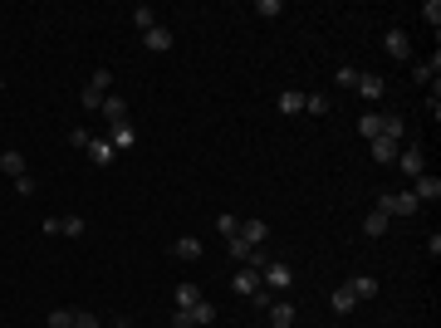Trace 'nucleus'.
I'll return each instance as SVG.
<instances>
[{
  "mask_svg": "<svg viewBox=\"0 0 441 328\" xmlns=\"http://www.w3.org/2000/svg\"><path fill=\"white\" fill-rule=\"evenodd\" d=\"M333 84H338V89H358V69H348V64H343V69L333 74Z\"/></svg>",
  "mask_w": 441,
  "mask_h": 328,
  "instance_id": "31",
  "label": "nucleus"
},
{
  "mask_svg": "<svg viewBox=\"0 0 441 328\" xmlns=\"http://www.w3.org/2000/svg\"><path fill=\"white\" fill-rule=\"evenodd\" d=\"M172 328H197V319H192V309H177V314H172Z\"/></svg>",
  "mask_w": 441,
  "mask_h": 328,
  "instance_id": "37",
  "label": "nucleus"
},
{
  "mask_svg": "<svg viewBox=\"0 0 441 328\" xmlns=\"http://www.w3.org/2000/svg\"><path fill=\"white\" fill-rule=\"evenodd\" d=\"M84 230H89V225H84V216H59V235H74V240H79Z\"/></svg>",
  "mask_w": 441,
  "mask_h": 328,
  "instance_id": "26",
  "label": "nucleus"
},
{
  "mask_svg": "<svg viewBox=\"0 0 441 328\" xmlns=\"http://www.w3.org/2000/svg\"><path fill=\"white\" fill-rule=\"evenodd\" d=\"M348 289H353V299H358V304H363V299H378V294H383V284H378L373 275H353V279H348Z\"/></svg>",
  "mask_w": 441,
  "mask_h": 328,
  "instance_id": "8",
  "label": "nucleus"
},
{
  "mask_svg": "<svg viewBox=\"0 0 441 328\" xmlns=\"http://www.w3.org/2000/svg\"><path fill=\"white\" fill-rule=\"evenodd\" d=\"M84 152H89V162H94V167H108L113 157H118V152H113V142H108V137H94V142H89Z\"/></svg>",
  "mask_w": 441,
  "mask_h": 328,
  "instance_id": "13",
  "label": "nucleus"
},
{
  "mask_svg": "<svg viewBox=\"0 0 441 328\" xmlns=\"http://www.w3.org/2000/svg\"><path fill=\"white\" fill-rule=\"evenodd\" d=\"M333 108L329 94H304V113H314V118H324V113Z\"/></svg>",
  "mask_w": 441,
  "mask_h": 328,
  "instance_id": "24",
  "label": "nucleus"
},
{
  "mask_svg": "<svg viewBox=\"0 0 441 328\" xmlns=\"http://www.w3.org/2000/svg\"><path fill=\"white\" fill-rule=\"evenodd\" d=\"M118 328H123V324H118Z\"/></svg>",
  "mask_w": 441,
  "mask_h": 328,
  "instance_id": "39",
  "label": "nucleus"
},
{
  "mask_svg": "<svg viewBox=\"0 0 441 328\" xmlns=\"http://www.w3.org/2000/svg\"><path fill=\"white\" fill-rule=\"evenodd\" d=\"M230 289H235V294H245V299H250V294H255V289H260V270H245V265H240V270H235V279H230Z\"/></svg>",
  "mask_w": 441,
  "mask_h": 328,
  "instance_id": "12",
  "label": "nucleus"
},
{
  "mask_svg": "<svg viewBox=\"0 0 441 328\" xmlns=\"http://www.w3.org/2000/svg\"><path fill=\"white\" fill-rule=\"evenodd\" d=\"M74 328H99V314H89V309H74Z\"/></svg>",
  "mask_w": 441,
  "mask_h": 328,
  "instance_id": "35",
  "label": "nucleus"
},
{
  "mask_svg": "<svg viewBox=\"0 0 441 328\" xmlns=\"http://www.w3.org/2000/svg\"><path fill=\"white\" fill-rule=\"evenodd\" d=\"M89 89L108 94V89H113V74H108V69H94V74H89Z\"/></svg>",
  "mask_w": 441,
  "mask_h": 328,
  "instance_id": "29",
  "label": "nucleus"
},
{
  "mask_svg": "<svg viewBox=\"0 0 441 328\" xmlns=\"http://www.w3.org/2000/svg\"><path fill=\"white\" fill-rule=\"evenodd\" d=\"M397 172H402V177H422V172H427V157H422V147H417V142L397 147Z\"/></svg>",
  "mask_w": 441,
  "mask_h": 328,
  "instance_id": "2",
  "label": "nucleus"
},
{
  "mask_svg": "<svg viewBox=\"0 0 441 328\" xmlns=\"http://www.w3.org/2000/svg\"><path fill=\"white\" fill-rule=\"evenodd\" d=\"M104 137L113 142V152H128V147H137V127H132V122H113Z\"/></svg>",
  "mask_w": 441,
  "mask_h": 328,
  "instance_id": "5",
  "label": "nucleus"
},
{
  "mask_svg": "<svg viewBox=\"0 0 441 328\" xmlns=\"http://www.w3.org/2000/svg\"><path fill=\"white\" fill-rule=\"evenodd\" d=\"M422 20L437 30V25H441V0H427V5H422Z\"/></svg>",
  "mask_w": 441,
  "mask_h": 328,
  "instance_id": "34",
  "label": "nucleus"
},
{
  "mask_svg": "<svg viewBox=\"0 0 441 328\" xmlns=\"http://www.w3.org/2000/svg\"><path fill=\"white\" fill-rule=\"evenodd\" d=\"M378 211H387V216H417L422 201H417L412 191H383V196H378Z\"/></svg>",
  "mask_w": 441,
  "mask_h": 328,
  "instance_id": "1",
  "label": "nucleus"
},
{
  "mask_svg": "<svg viewBox=\"0 0 441 328\" xmlns=\"http://www.w3.org/2000/svg\"><path fill=\"white\" fill-rule=\"evenodd\" d=\"M280 113H285V118L304 113V94H299V89H285V94H280Z\"/></svg>",
  "mask_w": 441,
  "mask_h": 328,
  "instance_id": "18",
  "label": "nucleus"
},
{
  "mask_svg": "<svg viewBox=\"0 0 441 328\" xmlns=\"http://www.w3.org/2000/svg\"><path fill=\"white\" fill-rule=\"evenodd\" d=\"M383 94H387V79H383V74H358V99L378 103Z\"/></svg>",
  "mask_w": 441,
  "mask_h": 328,
  "instance_id": "6",
  "label": "nucleus"
},
{
  "mask_svg": "<svg viewBox=\"0 0 441 328\" xmlns=\"http://www.w3.org/2000/svg\"><path fill=\"white\" fill-rule=\"evenodd\" d=\"M270 328H294V304H270Z\"/></svg>",
  "mask_w": 441,
  "mask_h": 328,
  "instance_id": "19",
  "label": "nucleus"
},
{
  "mask_svg": "<svg viewBox=\"0 0 441 328\" xmlns=\"http://www.w3.org/2000/svg\"><path fill=\"white\" fill-rule=\"evenodd\" d=\"M0 94H5V84H0Z\"/></svg>",
  "mask_w": 441,
  "mask_h": 328,
  "instance_id": "38",
  "label": "nucleus"
},
{
  "mask_svg": "<svg viewBox=\"0 0 441 328\" xmlns=\"http://www.w3.org/2000/svg\"><path fill=\"white\" fill-rule=\"evenodd\" d=\"M358 132H363L368 142H373V137H383V113H363V118H358Z\"/></svg>",
  "mask_w": 441,
  "mask_h": 328,
  "instance_id": "21",
  "label": "nucleus"
},
{
  "mask_svg": "<svg viewBox=\"0 0 441 328\" xmlns=\"http://www.w3.org/2000/svg\"><path fill=\"white\" fill-rule=\"evenodd\" d=\"M132 25H137L142 34H147V30H157V10H152V5H132Z\"/></svg>",
  "mask_w": 441,
  "mask_h": 328,
  "instance_id": "20",
  "label": "nucleus"
},
{
  "mask_svg": "<svg viewBox=\"0 0 441 328\" xmlns=\"http://www.w3.org/2000/svg\"><path fill=\"white\" fill-rule=\"evenodd\" d=\"M104 99H108V94H99V89H89V84H84V94H79L84 108H104Z\"/></svg>",
  "mask_w": 441,
  "mask_h": 328,
  "instance_id": "32",
  "label": "nucleus"
},
{
  "mask_svg": "<svg viewBox=\"0 0 441 328\" xmlns=\"http://www.w3.org/2000/svg\"><path fill=\"white\" fill-rule=\"evenodd\" d=\"M412 196L427 206V201H441V177H432V172H422V177H412Z\"/></svg>",
  "mask_w": 441,
  "mask_h": 328,
  "instance_id": "4",
  "label": "nucleus"
},
{
  "mask_svg": "<svg viewBox=\"0 0 441 328\" xmlns=\"http://www.w3.org/2000/svg\"><path fill=\"white\" fill-rule=\"evenodd\" d=\"M397 147H402L397 137H373V162H378V167H387V162H397Z\"/></svg>",
  "mask_w": 441,
  "mask_h": 328,
  "instance_id": "11",
  "label": "nucleus"
},
{
  "mask_svg": "<svg viewBox=\"0 0 441 328\" xmlns=\"http://www.w3.org/2000/svg\"><path fill=\"white\" fill-rule=\"evenodd\" d=\"M260 284H270V289H290V284H294V270H290L285 260H270V265L260 270Z\"/></svg>",
  "mask_w": 441,
  "mask_h": 328,
  "instance_id": "3",
  "label": "nucleus"
},
{
  "mask_svg": "<svg viewBox=\"0 0 441 328\" xmlns=\"http://www.w3.org/2000/svg\"><path fill=\"white\" fill-rule=\"evenodd\" d=\"M0 172L20 182V177H25V157H20V152H0Z\"/></svg>",
  "mask_w": 441,
  "mask_h": 328,
  "instance_id": "22",
  "label": "nucleus"
},
{
  "mask_svg": "<svg viewBox=\"0 0 441 328\" xmlns=\"http://www.w3.org/2000/svg\"><path fill=\"white\" fill-rule=\"evenodd\" d=\"M142 44H147L152 54H167V49L177 44V34H172L167 25H157V30H147V34H142Z\"/></svg>",
  "mask_w": 441,
  "mask_h": 328,
  "instance_id": "7",
  "label": "nucleus"
},
{
  "mask_svg": "<svg viewBox=\"0 0 441 328\" xmlns=\"http://www.w3.org/2000/svg\"><path fill=\"white\" fill-rule=\"evenodd\" d=\"M44 328H74V309H54V314L44 319Z\"/></svg>",
  "mask_w": 441,
  "mask_h": 328,
  "instance_id": "28",
  "label": "nucleus"
},
{
  "mask_svg": "<svg viewBox=\"0 0 441 328\" xmlns=\"http://www.w3.org/2000/svg\"><path fill=\"white\" fill-rule=\"evenodd\" d=\"M387 211H368V216H363V235H368V240H378V235H387Z\"/></svg>",
  "mask_w": 441,
  "mask_h": 328,
  "instance_id": "16",
  "label": "nucleus"
},
{
  "mask_svg": "<svg viewBox=\"0 0 441 328\" xmlns=\"http://www.w3.org/2000/svg\"><path fill=\"white\" fill-rule=\"evenodd\" d=\"M255 15H265V20H275V15H285V5H280V0H255Z\"/></svg>",
  "mask_w": 441,
  "mask_h": 328,
  "instance_id": "30",
  "label": "nucleus"
},
{
  "mask_svg": "<svg viewBox=\"0 0 441 328\" xmlns=\"http://www.w3.org/2000/svg\"><path fill=\"white\" fill-rule=\"evenodd\" d=\"M89 142H94V132H89V127H74V132H69V147H74V152H84Z\"/></svg>",
  "mask_w": 441,
  "mask_h": 328,
  "instance_id": "33",
  "label": "nucleus"
},
{
  "mask_svg": "<svg viewBox=\"0 0 441 328\" xmlns=\"http://www.w3.org/2000/svg\"><path fill=\"white\" fill-rule=\"evenodd\" d=\"M235 235H240V240H245V245H265V240H270V225H265V220H240V230H235Z\"/></svg>",
  "mask_w": 441,
  "mask_h": 328,
  "instance_id": "9",
  "label": "nucleus"
},
{
  "mask_svg": "<svg viewBox=\"0 0 441 328\" xmlns=\"http://www.w3.org/2000/svg\"><path fill=\"white\" fill-rule=\"evenodd\" d=\"M383 44H387V54H392V59H412V39H407V30H387V39H383Z\"/></svg>",
  "mask_w": 441,
  "mask_h": 328,
  "instance_id": "10",
  "label": "nucleus"
},
{
  "mask_svg": "<svg viewBox=\"0 0 441 328\" xmlns=\"http://www.w3.org/2000/svg\"><path fill=\"white\" fill-rule=\"evenodd\" d=\"M104 118H108V122H128V99H123V94H108V99H104Z\"/></svg>",
  "mask_w": 441,
  "mask_h": 328,
  "instance_id": "15",
  "label": "nucleus"
},
{
  "mask_svg": "<svg viewBox=\"0 0 441 328\" xmlns=\"http://www.w3.org/2000/svg\"><path fill=\"white\" fill-rule=\"evenodd\" d=\"M192 319H197V328L216 324V304H211V299H197V304H192Z\"/></svg>",
  "mask_w": 441,
  "mask_h": 328,
  "instance_id": "23",
  "label": "nucleus"
},
{
  "mask_svg": "<svg viewBox=\"0 0 441 328\" xmlns=\"http://www.w3.org/2000/svg\"><path fill=\"white\" fill-rule=\"evenodd\" d=\"M172 255H177V260H201V240H197V235H177V240H172Z\"/></svg>",
  "mask_w": 441,
  "mask_h": 328,
  "instance_id": "14",
  "label": "nucleus"
},
{
  "mask_svg": "<svg viewBox=\"0 0 441 328\" xmlns=\"http://www.w3.org/2000/svg\"><path fill=\"white\" fill-rule=\"evenodd\" d=\"M333 314H353V304H358V299H353V289H348V284H343V289H333Z\"/></svg>",
  "mask_w": 441,
  "mask_h": 328,
  "instance_id": "25",
  "label": "nucleus"
},
{
  "mask_svg": "<svg viewBox=\"0 0 441 328\" xmlns=\"http://www.w3.org/2000/svg\"><path fill=\"white\" fill-rule=\"evenodd\" d=\"M197 299H201V289H197V284H177V309H192Z\"/></svg>",
  "mask_w": 441,
  "mask_h": 328,
  "instance_id": "27",
  "label": "nucleus"
},
{
  "mask_svg": "<svg viewBox=\"0 0 441 328\" xmlns=\"http://www.w3.org/2000/svg\"><path fill=\"white\" fill-rule=\"evenodd\" d=\"M216 230H220V235H225V240H230V235L240 230V220H235V216H216Z\"/></svg>",
  "mask_w": 441,
  "mask_h": 328,
  "instance_id": "36",
  "label": "nucleus"
},
{
  "mask_svg": "<svg viewBox=\"0 0 441 328\" xmlns=\"http://www.w3.org/2000/svg\"><path fill=\"white\" fill-rule=\"evenodd\" d=\"M437 74H441V54H432L427 64H417V69H412V79H417V84H437Z\"/></svg>",
  "mask_w": 441,
  "mask_h": 328,
  "instance_id": "17",
  "label": "nucleus"
}]
</instances>
